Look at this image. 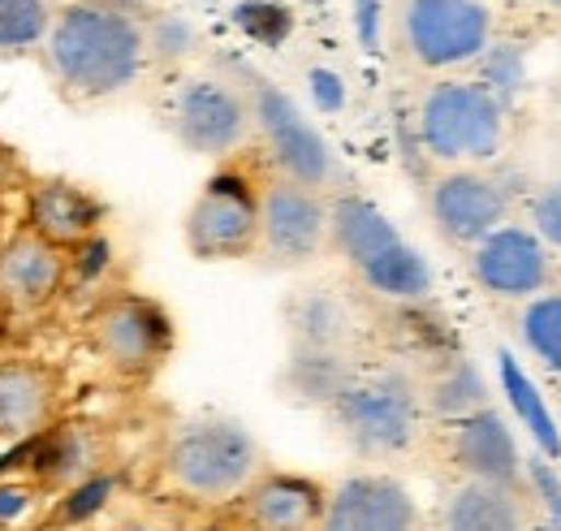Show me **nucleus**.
Returning <instances> with one entry per match:
<instances>
[{
  "label": "nucleus",
  "mask_w": 561,
  "mask_h": 531,
  "mask_svg": "<svg viewBox=\"0 0 561 531\" xmlns=\"http://www.w3.org/2000/svg\"><path fill=\"white\" fill-rule=\"evenodd\" d=\"M39 53L66 100L100 104V100L130 91L142 78L147 31L122 4L70 0V4H57V18Z\"/></svg>",
  "instance_id": "f257e3e1"
},
{
  "label": "nucleus",
  "mask_w": 561,
  "mask_h": 531,
  "mask_svg": "<svg viewBox=\"0 0 561 531\" xmlns=\"http://www.w3.org/2000/svg\"><path fill=\"white\" fill-rule=\"evenodd\" d=\"M260 445L247 432V423L225 415H199L178 423L164 450V479L173 493L199 501V506H225L238 501L255 475H260Z\"/></svg>",
  "instance_id": "f03ea898"
},
{
  "label": "nucleus",
  "mask_w": 561,
  "mask_h": 531,
  "mask_svg": "<svg viewBox=\"0 0 561 531\" xmlns=\"http://www.w3.org/2000/svg\"><path fill=\"white\" fill-rule=\"evenodd\" d=\"M337 432L346 437L354 454L363 459H398L407 454L423 432V394L420 385L398 372H354L346 389L329 402Z\"/></svg>",
  "instance_id": "7ed1b4c3"
},
{
  "label": "nucleus",
  "mask_w": 561,
  "mask_h": 531,
  "mask_svg": "<svg viewBox=\"0 0 561 531\" xmlns=\"http://www.w3.org/2000/svg\"><path fill=\"white\" fill-rule=\"evenodd\" d=\"M505 109L480 82L454 78L420 100V147L440 165H480L501 151Z\"/></svg>",
  "instance_id": "20e7f679"
},
{
  "label": "nucleus",
  "mask_w": 561,
  "mask_h": 531,
  "mask_svg": "<svg viewBox=\"0 0 561 531\" xmlns=\"http://www.w3.org/2000/svg\"><path fill=\"white\" fill-rule=\"evenodd\" d=\"M186 247L195 260H242L260 247V195L247 173H211L186 212Z\"/></svg>",
  "instance_id": "39448f33"
},
{
  "label": "nucleus",
  "mask_w": 561,
  "mask_h": 531,
  "mask_svg": "<svg viewBox=\"0 0 561 531\" xmlns=\"http://www.w3.org/2000/svg\"><path fill=\"white\" fill-rule=\"evenodd\" d=\"M402 39L423 69L471 66L489 53L492 13L484 0H407Z\"/></svg>",
  "instance_id": "423d86ee"
},
{
  "label": "nucleus",
  "mask_w": 561,
  "mask_h": 531,
  "mask_svg": "<svg viewBox=\"0 0 561 531\" xmlns=\"http://www.w3.org/2000/svg\"><path fill=\"white\" fill-rule=\"evenodd\" d=\"M91 346L113 372L147 376L173 350V320L156 298L117 294L91 316Z\"/></svg>",
  "instance_id": "0eeeda50"
},
{
  "label": "nucleus",
  "mask_w": 561,
  "mask_h": 531,
  "mask_svg": "<svg viewBox=\"0 0 561 531\" xmlns=\"http://www.w3.org/2000/svg\"><path fill=\"white\" fill-rule=\"evenodd\" d=\"M169 126L195 156H233L251 134V100L220 78H186L173 91Z\"/></svg>",
  "instance_id": "6e6552de"
},
{
  "label": "nucleus",
  "mask_w": 561,
  "mask_h": 531,
  "mask_svg": "<svg viewBox=\"0 0 561 531\" xmlns=\"http://www.w3.org/2000/svg\"><path fill=\"white\" fill-rule=\"evenodd\" d=\"M251 122L264 134L280 178H289V182H298L307 191H320V187L333 182V151H329L324 134L302 117V109L280 87L255 82V91H251Z\"/></svg>",
  "instance_id": "1a4fd4ad"
},
{
  "label": "nucleus",
  "mask_w": 561,
  "mask_h": 531,
  "mask_svg": "<svg viewBox=\"0 0 561 531\" xmlns=\"http://www.w3.org/2000/svg\"><path fill=\"white\" fill-rule=\"evenodd\" d=\"M329 242V203L289 178H277L260 195V247L277 268L311 264Z\"/></svg>",
  "instance_id": "9d476101"
},
{
  "label": "nucleus",
  "mask_w": 561,
  "mask_h": 531,
  "mask_svg": "<svg viewBox=\"0 0 561 531\" xmlns=\"http://www.w3.org/2000/svg\"><path fill=\"white\" fill-rule=\"evenodd\" d=\"M320 531H423V515L398 475L354 471L329 488Z\"/></svg>",
  "instance_id": "9b49d317"
},
{
  "label": "nucleus",
  "mask_w": 561,
  "mask_h": 531,
  "mask_svg": "<svg viewBox=\"0 0 561 531\" xmlns=\"http://www.w3.org/2000/svg\"><path fill=\"white\" fill-rule=\"evenodd\" d=\"M427 203H432V221H436L440 238H449L458 247L484 242L492 229L505 225V212H510L505 187L480 169H454V173L436 178Z\"/></svg>",
  "instance_id": "f8f14e48"
},
{
  "label": "nucleus",
  "mask_w": 561,
  "mask_h": 531,
  "mask_svg": "<svg viewBox=\"0 0 561 531\" xmlns=\"http://www.w3.org/2000/svg\"><path fill=\"white\" fill-rule=\"evenodd\" d=\"M471 272L492 298H536L549 285L553 260H549V247L531 229L501 225L484 242H476Z\"/></svg>",
  "instance_id": "ddd939ff"
},
{
  "label": "nucleus",
  "mask_w": 561,
  "mask_h": 531,
  "mask_svg": "<svg viewBox=\"0 0 561 531\" xmlns=\"http://www.w3.org/2000/svg\"><path fill=\"white\" fill-rule=\"evenodd\" d=\"M329 488L302 471H260L238 497L247 531H320Z\"/></svg>",
  "instance_id": "4468645a"
},
{
  "label": "nucleus",
  "mask_w": 561,
  "mask_h": 531,
  "mask_svg": "<svg viewBox=\"0 0 561 531\" xmlns=\"http://www.w3.org/2000/svg\"><path fill=\"white\" fill-rule=\"evenodd\" d=\"M104 221V203L95 200L87 187L66 182V178H48L35 182L26 195V229L61 251H73L78 242L95 238Z\"/></svg>",
  "instance_id": "2eb2a0df"
},
{
  "label": "nucleus",
  "mask_w": 561,
  "mask_h": 531,
  "mask_svg": "<svg viewBox=\"0 0 561 531\" xmlns=\"http://www.w3.org/2000/svg\"><path fill=\"white\" fill-rule=\"evenodd\" d=\"M454 463L467 479H484V484H510L518 488L523 479V454H518V441H514V428L492 410H476L467 419L454 423Z\"/></svg>",
  "instance_id": "dca6fc26"
},
{
  "label": "nucleus",
  "mask_w": 561,
  "mask_h": 531,
  "mask_svg": "<svg viewBox=\"0 0 561 531\" xmlns=\"http://www.w3.org/2000/svg\"><path fill=\"white\" fill-rule=\"evenodd\" d=\"M66 290V251L31 229L0 247V298L18 312L44 307Z\"/></svg>",
  "instance_id": "f3484780"
},
{
  "label": "nucleus",
  "mask_w": 561,
  "mask_h": 531,
  "mask_svg": "<svg viewBox=\"0 0 561 531\" xmlns=\"http://www.w3.org/2000/svg\"><path fill=\"white\" fill-rule=\"evenodd\" d=\"M100 471V445L82 423H48L44 432L31 437V459L26 479L39 493H66L78 479Z\"/></svg>",
  "instance_id": "a211bd4d"
},
{
  "label": "nucleus",
  "mask_w": 561,
  "mask_h": 531,
  "mask_svg": "<svg viewBox=\"0 0 561 531\" xmlns=\"http://www.w3.org/2000/svg\"><path fill=\"white\" fill-rule=\"evenodd\" d=\"M57 410V376L44 363L13 359L0 363V437L26 441L53 423Z\"/></svg>",
  "instance_id": "6ab92c4d"
},
{
  "label": "nucleus",
  "mask_w": 561,
  "mask_h": 531,
  "mask_svg": "<svg viewBox=\"0 0 561 531\" xmlns=\"http://www.w3.org/2000/svg\"><path fill=\"white\" fill-rule=\"evenodd\" d=\"M329 238L333 247L346 256L354 272H367L380 264L389 251H398L407 238L398 234V225L363 195H342L329 203Z\"/></svg>",
  "instance_id": "aec40b11"
},
{
  "label": "nucleus",
  "mask_w": 561,
  "mask_h": 531,
  "mask_svg": "<svg viewBox=\"0 0 561 531\" xmlns=\"http://www.w3.org/2000/svg\"><path fill=\"white\" fill-rule=\"evenodd\" d=\"M440 531H527V510L510 484L462 479L440 501Z\"/></svg>",
  "instance_id": "412c9836"
},
{
  "label": "nucleus",
  "mask_w": 561,
  "mask_h": 531,
  "mask_svg": "<svg viewBox=\"0 0 561 531\" xmlns=\"http://www.w3.org/2000/svg\"><path fill=\"white\" fill-rule=\"evenodd\" d=\"M496 372H501V394L514 406V419L531 432V441L540 445V459L558 463L561 459V428L549 410L545 394L536 389V381L523 372V363L510 354V350H496Z\"/></svg>",
  "instance_id": "4be33fe9"
},
{
  "label": "nucleus",
  "mask_w": 561,
  "mask_h": 531,
  "mask_svg": "<svg viewBox=\"0 0 561 531\" xmlns=\"http://www.w3.org/2000/svg\"><path fill=\"white\" fill-rule=\"evenodd\" d=\"M351 376L354 372L342 350H307V346H294L289 372H285L289 394L298 402H311V406H329L346 389Z\"/></svg>",
  "instance_id": "5701e85b"
},
{
  "label": "nucleus",
  "mask_w": 561,
  "mask_h": 531,
  "mask_svg": "<svg viewBox=\"0 0 561 531\" xmlns=\"http://www.w3.org/2000/svg\"><path fill=\"white\" fill-rule=\"evenodd\" d=\"M423 406H427L436 419H449V423H458V419L484 410V406H489V389H484L480 368L467 363V359H449V363L436 372V381L427 385Z\"/></svg>",
  "instance_id": "b1692460"
},
{
  "label": "nucleus",
  "mask_w": 561,
  "mask_h": 531,
  "mask_svg": "<svg viewBox=\"0 0 561 531\" xmlns=\"http://www.w3.org/2000/svg\"><path fill=\"white\" fill-rule=\"evenodd\" d=\"M289 332H294V346L342 350L351 320H346V307L333 294H302V298L289 303Z\"/></svg>",
  "instance_id": "393cba45"
},
{
  "label": "nucleus",
  "mask_w": 561,
  "mask_h": 531,
  "mask_svg": "<svg viewBox=\"0 0 561 531\" xmlns=\"http://www.w3.org/2000/svg\"><path fill=\"white\" fill-rule=\"evenodd\" d=\"M358 276L367 290H376L380 298H393V303H420L432 290V268L411 242H402L398 251H389L380 264H371Z\"/></svg>",
  "instance_id": "a878e982"
},
{
  "label": "nucleus",
  "mask_w": 561,
  "mask_h": 531,
  "mask_svg": "<svg viewBox=\"0 0 561 531\" xmlns=\"http://www.w3.org/2000/svg\"><path fill=\"white\" fill-rule=\"evenodd\" d=\"M53 18L57 0H0V57L39 53Z\"/></svg>",
  "instance_id": "bb28decb"
},
{
  "label": "nucleus",
  "mask_w": 561,
  "mask_h": 531,
  "mask_svg": "<svg viewBox=\"0 0 561 531\" xmlns=\"http://www.w3.org/2000/svg\"><path fill=\"white\" fill-rule=\"evenodd\" d=\"M117 493H122V479L100 466L95 475L78 479L73 488H66V493L57 497L53 519H57V528H91V523L117 501Z\"/></svg>",
  "instance_id": "cd10ccee"
},
{
  "label": "nucleus",
  "mask_w": 561,
  "mask_h": 531,
  "mask_svg": "<svg viewBox=\"0 0 561 531\" xmlns=\"http://www.w3.org/2000/svg\"><path fill=\"white\" fill-rule=\"evenodd\" d=\"M523 341L527 350L561 376V294H536L523 312Z\"/></svg>",
  "instance_id": "c85d7f7f"
},
{
  "label": "nucleus",
  "mask_w": 561,
  "mask_h": 531,
  "mask_svg": "<svg viewBox=\"0 0 561 531\" xmlns=\"http://www.w3.org/2000/svg\"><path fill=\"white\" fill-rule=\"evenodd\" d=\"M476 82L505 109V104L523 91V82H527V61H523V53H518L514 44H501V48L489 44V53L480 57V78H476Z\"/></svg>",
  "instance_id": "c756f323"
},
{
  "label": "nucleus",
  "mask_w": 561,
  "mask_h": 531,
  "mask_svg": "<svg viewBox=\"0 0 561 531\" xmlns=\"http://www.w3.org/2000/svg\"><path fill=\"white\" fill-rule=\"evenodd\" d=\"M147 31V61H182L195 53V31L182 18H156V26Z\"/></svg>",
  "instance_id": "7c9ffc66"
},
{
  "label": "nucleus",
  "mask_w": 561,
  "mask_h": 531,
  "mask_svg": "<svg viewBox=\"0 0 561 531\" xmlns=\"http://www.w3.org/2000/svg\"><path fill=\"white\" fill-rule=\"evenodd\" d=\"M39 506V488L26 475H9L0 479V531L22 528Z\"/></svg>",
  "instance_id": "2f4dec72"
},
{
  "label": "nucleus",
  "mask_w": 561,
  "mask_h": 531,
  "mask_svg": "<svg viewBox=\"0 0 561 531\" xmlns=\"http://www.w3.org/2000/svg\"><path fill=\"white\" fill-rule=\"evenodd\" d=\"M113 264V247H108V238H87V242H78L73 251H66V281H82V285H91V281H100V272Z\"/></svg>",
  "instance_id": "473e14b6"
},
{
  "label": "nucleus",
  "mask_w": 561,
  "mask_h": 531,
  "mask_svg": "<svg viewBox=\"0 0 561 531\" xmlns=\"http://www.w3.org/2000/svg\"><path fill=\"white\" fill-rule=\"evenodd\" d=\"M238 22L247 26L251 39L260 44H280L289 35V13L280 4H242L238 9Z\"/></svg>",
  "instance_id": "72a5a7b5"
},
{
  "label": "nucleus",
  "mask_w": 561,
  "mask_h": 531,
  "mask_svg": "<svg viewBox=\"0 0 561 531\" xmlns=\"http://www.w3.org/2000/svg\"><path fill=\"white\" fill-rule=\"evenodd\" d=\"M523 475H527V484L536 488V497H540L549 523H561V475L553 471V463H549V459H531V463H523Z\"/></svg>",
  "instance_id": "f704fd0d"
},
{
  "label": "nucleus",
  "mask_w": 561,
  "mask_h": 531,
  "mask_svg": "<svg viewBox=\"0 0 561 531\" xmlns=\"http://www.w3.org/2000/svg\"><path fill=\"white\" fill-rule=\"evenodd\" d=\"M531 221H536V229H531V234H536L545 247H558L561 251V182L558 187H549V191L536 200Z\"/></svg>",
  "instance_id": "c9c22d12"
},
{
  "label": "nucleus",
  "mask_w": 561,
  "mask_h": 531,
  "mask_svg": "<svg viewBox=\"0 0 561 531\" xmlns=\"http://www.w3.org/2000/svg\"><path fill=\"white\" fill-rule=\"evenodd\" d=\"M354 31L363 48H376L380 39V0H354Z\"/></svg>",
  "instance_id": "e433bc0d"
},
{
  "label": "nucleus",
  "mask_w": 561,
  "mask_h": 531,
  "mask_svg": "<svg viewBox=\"0 0 561 531\" xmlns=\"http://www.w3.org/2000/svg\"><path fill=\"white\" fill-rule=\"evenodd\" d=\"M311 87H316L320 109H342V104H346V87H342V78H337V74L316 69V74H311Z\"/></svg>",
  "instance_id": "4c0bfd02"
},
{
  "label": "nucleus",
  "mask_w": 561,
  "mask_h": 531,
  "mask_svg": "<svg viewBox=\"0 0 561 531\" xmlns=\"http://www.w3.org/2000/svg\"><path fill=\"white\" fill-rule=\"evenodd\" d=\"M122 531H178V528H160V523H130V528Z\"/></svg>",
  "instance_id": "58836bf2"
},
{
  "label": "nucleus",
  "mask_w": 561,
  "mask_h": 531,
  "mask_svg": "<svg viewBox=\"0 0 561 531\" xmlns=\"http://www.w3.org/2000/svg\"><path fill=\"white\" fill-rule=\"evenodd\" d=\"M536 531H561V523H549V519H545V523H540Z\"/></svg>",
  "instance_id": "ea45409f"
},
{
  "label": "nucleus",
  "mask_w": 561,
  "mask_h": 531,
  "mask_svg": "<svg viewBox=\"0 0 561 531\" xmlns=\"http://www.w3.org/2000/svg\"><path fill=\"white\" fill-rule=\"evenodd\" d=\"M540 4H553V9H561V0H540Z\"/></svg>",
  "instance_id": "a19ab883"
}]
</instances>
